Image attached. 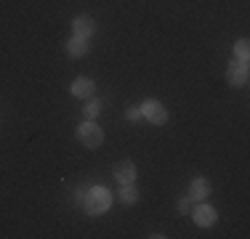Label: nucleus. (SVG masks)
I'll list each match as a JSON object with an SVG mask.
<instances>
[{
  "mask_svg": "<svg viewBox=\"0 0 250 239\" xmlns=\"http://www.w3.org/2000/svg\"><path fill=\"white\" fill-rule=\"evenodd\" d=\"M178 210H181V213H189V210H192V197H184V199L178 202Z\"/></svg>",
  "mask_w": 250,
  "mask_h": 239,
  "instance_id": "obj_14",
  "label": "nucleus"
},
{
  "mask_svg": "<svg viewBox=\"0 0 250 239\" xmlns=\"http://www.w3.org/2000/svg\"><path fill=\"white\" fill-rule=\"evenodd\" d=\"M75 32H77V38H91L93 35V19L91 16H77L75 19Z\"/></svg>",
  "mask_w": 250,
  "mask_h": 239,
  "instance_id": "obj_6",
  "label": "nucleus"
},
{
  "mask_svg": "<svg viewBox=\"0 0 250 239\" xmlns=\"http://www.w3.org/2000/svg\"><path fill=\"white\" fill-rule=\"evenodd\" d=\"M141 117V109H130L128 112V120H139Z\"/></svg>",
  "mask_w": 250,
  "mask_h": 239,
  "instance_id": "obj_15",
  "label": "nucleus"
},
{
  "mask_svg": "<svg viewBox=\"0 0 250 239\" xmlns=\"http://www.w3.org/2000/svg\"><path fill=\"white\" fill-rule=\"evenodd\" d=\"M120 199H123V202H136V189L130 186V183H123V189H120Z\"/></svg>",
  "mask_w": 250,
  "mask_h": 239,
  "instance_id": "obj_11",
  "label": "nucleus"
},
{
  "mask_svg": "<svg viewBox=\"0 0 250 239\" xmlns=\"http://www.w3.org/2000/svg\"><path fill=\"white\" fill-rule=\"evenodd\" d=\"M85 51H88V40L85 38H77V35H75V38L69 40V53H72V56H83Z\"/></svg>",
  "mask_w": 250,
  "mask_h": 239,
  "instance_id": "obj_10",
  "label": "nucleus"
},
{
  "mask_svg": "<svg viewBox=\"0 0 250 239\" xmlns=\"http://www.w3.org/2000/svg\"><path fill=\"white\" fill-rule=\"evenodd\" d=\"M226 80H229L231 85H237V88L245 85V82H248V67L242 61L240 64H231L229 72H226Z\"/></svg>",
  "mask_w": 250,
  "mask_h": 239,
  "instance_id": "obj_5",
  "label": "nucleus"
},
{
  "mask_svg": "<svg viewBox=\"0 0 250 239\" xmlns=\"http://www.w3.org/2000/svg\"><path fill=\"white\" fill-rule=\"evenodd\" d=\"M237 56H240V61H242V64L248 61V56H250V51H248V40H240V43H237Z\"/></svg>",
  "mask_w": 250,
  "mask_h": 239,
  "instance_id": "obj_12",
  "label": "nucleus"
},
{
  "mask_svg": "<svg viewBox=\"0 0 250 239\" xmlns=\"http://www.w3.org/2000/svg\"><path fill=\"white\" fill-rule=\"evenodd\" d=\"M194 220H197L200 226H213V223H216V213H213V207L202 205V207L194 210Z\"/></svg>",
  "mask_w": 250,
  "mask_h": 239,
  "instance_id": "obj_7",
  "label": "nucleus"
},
{
  "mask_svg": "<svg viewBox=\"0 0 250 239\" xmlns=\"http://www.w3.org/2000/svg\"><path fill=\"white\" fill-rule=\"evenodd\" d=\"M109 205H112V197H109V191L106 189H91L88 191V197H85V210L91 213V215H99V213H106L109 210Z\"/></svg>",
  "mask_w": 250,
  "mask_h": 239,
  "instance_id": "obj_1",
  "label": "nucleus"
},
{
  "mask_svg": "<svg viewBox=\"0 0 250 239\" xmlns=\"http://www.w3.org/2000/svg\"><path fill=\"white\" fill-rule=\"evenodd\" d=\"M141 115L154 125H163L165 120H168V112H165V106L160 104V101H146V104L141 106Z\"/></svg>",
  "mask_w": 250,
  "mask_h": 239,
  "instance_id": "obj_3",
  "label": "nucleus"
},
{
  "mask_svg": "<svg viewBox=\"0 0 250 239\" xmlns=\"http://www.w3.org/2000/svg\"><path fill=\"white\" fill-rule=\"evenodd\" d=\"M77 139L85 143L88 149H96V146H101V141H104V133H101V128H96L93 122H83L80 128H77Z\"/></svg>",
  "mask_w": 250,
  "mask_h": 239,
  "instance_id": "obj_2",
  "label": "nucleus"
},
{
  "mask_svg": "<svg viewBox=\"0 0 250 239\" xmlns=\"http://www.w3.org/2000/svg\"><path fill=\"white\" fill-rule=\"evenodd\" d=\"M99 109H101V101H96V99H93V101H88V106H85V115H88V117H96V115H99Z\"/></svg>",
  "mask_w": 250,
  "mask_h": 239,
  "instance_id": "obj_13",
  "label": "nucleus"
},
{
  "mask_svg": "<svg viewBox=\"0 0 250 239\" xmlns=\"http://www.w3.org/2000/svg\"><path fill=\"white\" fill-rule=\"evenodd\" d=\"M115 178L120 183H133V178H136V167L130 159H120V162L115 165Z\"/></svg>",
  "mask_w": 250,
  "mask_h": 239,
  "instance_id": "obj_4",
  "label": "nucleus"
},
{
  "mask_svg": "<svg viewBox=\"0 0 250 239\" xmlns=\"http://www.w3.org/2000/svg\"><path fill=\"white\" fill-rule=\"evenodd\" d=\"M91 91H93V82L88 80V77H77V80L72 82V93L75 96H91Z\"/></svg>",
  "mask_w": 250,
  "mask_h": 239,
  "instance_id": "obj_8",
  "label": "nucleus"
},
{
  "mask_svg": "<svg viewBox=\"0 0 250 239\" xmlns=\"http://www.w3.org/2000/svg\"><path fill=\"white\" fill-rule=\"evenodd\" d=\"M208 197V181L205 178H194L192 181V199H205Z\"/></svg>",
  "mask_w": 250,
  "mask_h": 239,
  "instance_id": "obj_9",
  "label": "nucleus"
}]
</instances>
